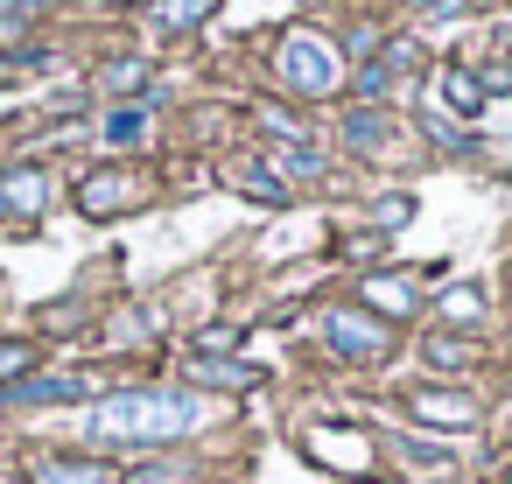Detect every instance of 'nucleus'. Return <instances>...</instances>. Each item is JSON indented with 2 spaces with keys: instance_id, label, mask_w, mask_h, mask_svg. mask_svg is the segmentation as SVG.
<instances>
[{
  "instance_id": "1",
  "label": "nucleus",
  "mask_w": 512,
  "mask_h": 484,
  "mask_svg": "<svg viewBox=\"0 0 512 484\" xmlns=\"http://www.w3.org/2000/svg\"><path fill=\"white\" fill-rule=\"evenodd\" d=\"M85 428L99 442H183L204 428V400L197 393H106Z\"/></svg>"
},
{
  "instance_id": "2",
  "label": "nucleus",
  "mask_w": 512,
  "mask_h": 484,
  "mask_svg": "<svg viewBox=\"0 0 512 484\" xmlns=\"http://www.w3.org/2000/svg\"><path fill=\"white\" fill-rule=\"evenodd\" d=\"M274 64H281V85L302 92V99H330L337 92V50L323 36H288Z\"/></svg>"
},
{
  "instance_id": "3",
  "label": "nucleus",
  "mask_w": 512,
  "mask_h": 484,
  "mask_svg": "<svg viewBox=\"0 0 512 484\" xmlns=\"http://www.w3.org/2000/svg\"><path fill=\"white\" fill-rule=\"evenodd\" d=\"M323 344H330L337 358H379V351L393 344V330H386L379 316H365V309H330V316H323Z\"/></svg>"
},
{
  "instance_id": "4",
  "label": "nucleus",
  "mask_w": 512,
  "mask_h": 484,
  "mask_svg": "<svg viewBox=\"0 0 512 484\" xmlns=\"http://www.w3.org/2000/svg\"><path fill=\"white\" fill-rule=\"evenodd\" d=\"M407 407H414V421L449 428V435L477 428V400H470V393H449V386H414V393H407Z\"/></svg>"
},
{
  "instance_id": "5",
  "label": "nucleus",
  "mask_w": 512,
  "mask_h": 484,
  "mask_svg": "<svg viewBox=\"0 0 512 484\" xmlns=\"http://www.w3.org/2000/svg\"><path fill=\"white\" fill-rule=\"evenodd\" d=\"M99 379L92 372H50V379H15V386H0V400L8 407H29V400H85Z\"/></svg>"
},
{
  "instance_id": "6",
  "label": "nucleus",
  "mask_w": 512,
  "mask_h": 484,
  "mask_svg": "<svg viewBox=\"0 0 512 484\" xmlns=\"http://www.w3.org/2000/svg\"><path fill=\"white\" fill-rule=\"evenodd\" d=\"M29 484H120V477L99 456H43V463H29Z\"/></svg>"
},
{
  "instance_id": "7",
  "label": "nucleus",
  "mask_w": 512,
  "mask_h": 484,
  "mask_svg": "<svg viewBox=\"0 0 512 484\" xmlns=\"http://www.w3.org/2000/svg\"><path fill=\"white\" fill-rule=\"evenodd\" d=\"M50 204V176L43 169H8V176H0V211H8V218H36Z\"/></svg>"
},
{
  "instance_id": "8",
  "label": "nucleus",
  "mask_w": 512,
  "mask_h": 484,
  "mask_svg": "<svg viewBox=\"0 0 512 484\" xmlns=\"http://www.w3.org/2000/svg\"><path fill=\"white\" fill-rule=\"evenodd\" d=\"M141 190H134V176H120V169H99L85 190H78V204L92 211V218H113V211H127Z\"/></svg>"
},
{
  "instance_id": "9",
  "label": "nucleus",
  "mask_w": 512,
  "mask_h": 484,
  "mask_svg": "<svg viewBox=\"0 0 512 484\" xmlns=\"http://www.w3.org/2000/svg\"><path fill=\"white\" fill-rule=\"evenodd\" d=\"M344 141H351V155H386V148L400 141V127H393L386 113H351V120H344Z\"/></svg>"
},
{
  "instance_id": "10",
  "label": "nucleus",
  "mask_w": 512,
  "mask_h": 484,
  "mask_svg": "<svg viewBox=\"0 0 512 484\" xmlns=\"http://www.w3.org/2000/svg\"><path fill=\"white\" fill-rule=\"evenodd\" d=\"M400 71H414V43H386V50H379V57H372V64L358 71V92L372 99V92H386V85H393Z\"/></svg>"
},
{
  "instance_id": "11",
  "label": "nucleus",
  "mask_w": 512,
  "mask_h": 484,
  "mask_svg": "<svg viewBox=\"0 0 512 484\" xmlns=\"http://www.w3.org/2000/svg\"><path fill=\"white\" fill-rule=\"evenodd\" d=\"M365 302H372L379 316H414V302H421V295H414V281H407V274H372V281H365Z\"/></svg>"
},
{
  "instance_id": "12",
  "label": "nucleus",
  "mask_w": 512,
  "mask_h": 484,
  "mask_svg": "<svg viewBox=\"0 0 512 484\" xmlns=\"http://www.w3.org/2000/svg\"><path fill=\"white\" fill-rule=\"evenodd\" d=\"M190 379L197 386H225V393H246L260 372L253 365H239V358H190Z\"/></svg>"
},
{
  "instance_id": "13",
  "label": "nucleus",
  "mask_w": 512,
  "mask_h": 484,
  "mask_svg": "<svg viewBox=\"0 0 512 484\" xmlns=\"http://www.w3.org/2000/svg\"><path fill=\"white\" fill-rule=\"evenodd\" d=\"M211 15V0H155V29H190Z\"/></svg>"
},
{
  "instance_id": "14",
  "label": "nucleus",
  "mask_w": 512,
  "mask_h": 484,
  "mask_svg": "<svg viewBox=\"0 0 512 484\" xmlns=\"http://www.w3.org/2000/svg\"><path fill=\"white\" fill-rule=\"evenodd\" d=\"M442 99H449L456 113H477V106H484V92H477L470 71H449V78H442Z\"/></svg>"
},
{
  "instance_id": "15",
  "label": "nucleus",
  "mask_w": 512,
  "mask_h": 484,
  "mask_svg": "<svg viewBox=\"0 0 512 484\" xmlns=\"http://www.w3.org/2000/svg\"><path fill=\"white\" fill-rule=\"evenodd\" d=\"M127 484H197V463H148V470H134Z\"/></svg>"
},
{
  "instance_id": "16",
  "label": "nucleus",
  "mask_w": 512,
  "mask_h": 484,
  "mask_svg": "<svg viewBox=\"0 0 512 484\" xmlns=\"http://www.w3.org/2000/svg\"><path fill=\"white\" fill-rule=\"evenodd\" d=\"M141 127H148V113H113V120H106V148H134Z\"/></svg>"
},
{
  "instance_id": "17",
  "label": "nucleus",
  "mask_w": 512,
  "mask_h": 484,
  "mask_svg": "<svg viewBox=\"0 0 512 484\" xmlns=\"http://www.w3.org/2000/svg\"><path fill=\"white\" fill-rule=\"evenodd\" d=\"M36 365V344H0V386H15Z\"/></svg>"
},
{
  "instance_id": "18",
  "label": "nucleus",
  "mask_w": 512,
  "mask_h": 484,
  "mask_svg": "<svg viewBox=\"0 0 512 484\" xmlns=\"http://www.w3.org/2000/svg\"><path fill=\"white\" fill-rule=\"evenodd\" d=\"M274 169H288V176H316L323 155H316V148H274Z\"/></svg>"
},
{
  "instance_id": "19",
  "label": "nucleus",
  "mask_w": 512,
  "mask_h": 484,
  "mask_svg": "<svg viewBox=\"0 0 512 484\" xmlns=\"http://www.w3.org/2000/svg\"><path fill=\"white\" fill-rule=\"evenodd\" d=\"M428 365H470V344H456V337H428Z\"/></svg>"
},
{
  "instance_id": "20",
  "label": "nucleus",
  "mask_w": 512,
  "mask_h": 484,
  "mask_svg": "<svg viewBox=\"0 0 512 484\" xmlns=\"http://www.w3.org/2000/svg\"><path fill=\"white\" fill-rule=\"evenodd\" d=\"M134 85H148V64H113L106 71V92H134Z\"/></svg>"
},
{
  "instance_id": "21",
  "label": "nucleus",
  "mask_w": 512,
  "mask_h": 484,
  "mask_svg": "<svg viewBox=\"0 0 512 484\" xmlns=\"http://www.w3.org/2000/svg\"><path fill=\"white\" fill-rule=\"evenodd\" d=\"M400 456H407V463H421V470H428V463H442V449H435V442H414V435H400Z\"/></svg>"
},
{
  "instance_id": "22",
  "label": "nucleus",
  "mask_w": 512,
  "mask_h": 484,
  "mask_svg": "<svg viewBox=\"0 0 512 484\" xmlns=\"http://www.w3.org/2000/svg\"><path fill=\"white\" fill-rule=\"evenodd\" d=\"M449 309H456V316H477L484 302H477V288H456V295H442V316H449Z\"/></svg>"
},
{
  "instance_id": "23",
  "label": "nucleus",
  "mask_w": 512,
  "mask_h": 484,
  "mask_svg": "<svg viewBox=\"0 0 512 484\" xmlns=\"http://www.w3.org/2000/svg\"><path fill=\"white\" fill-rule=\"evenodd\" d=\"M29 8H43V0H0V22H15V15H29Z\"/></svg>"
},
{
  "instance_id": "24",
  "label": "nucleus",
  "mask_w": 512,
  "mask_h": 484,
  "mask_svg": "<svg viewBox=\"0 0 512 484\" xmlns=\"http://www.w3.org/2000/svg\"><path fill=\"white\" fill-rule=\"evenodd\" d=\"M421 8H428V15H456V8H463V0H421Z\"/></svg>"
},
{
  "instance_id": "25",
  "label": "nucleus",
  "mask_w": 512,
  "mask_h": 484,
  "mask_svg": "<svg viewBox=\"0 0 512 484\" xmlns=\"http://www.w3.org/2000/svg\"><path fill=\"white\" fill-rule=\"evenodd\" d=\"M498 484H512V470H505V477H498Z\"/></svg>"
}]
</instances>
